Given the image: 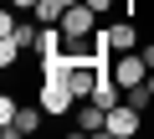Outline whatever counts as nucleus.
Wrapping results in <instances>:
<instances>
[{"instance_id":"f257e3e1","label":"nucleus","mask_w":154,"mask_h":139,"mask_svg":"<svg viewBox=\"0 0 154 139\" xmlns=\"http://www.w3.org/2000/svg\"><path fill=\"white\" fill-rule=\"evenodd\" d=\"M108 72H113V83L128 93V88H139V83H149V72L154 67L144 62V52H113V62H108Z\"/></svg>"},{"instance_id":"f03ea898","label":"nucleus","mask_w":154,"mask_h":139,"mask_svg":"<svg viewBox=\"0 0 154 139\" xmlns=\"http://www.w3.org/2000/svg\"><path fill=\"white\" fill-rule=\"evenodd\" d=\"M93 5L88 0H72L67 5V16H62V31H67V41H82V36H93Z\"/></svg>"},{"instance_id":"7ed1b4c3","label":"nucleus","mask_w":154,"mask_h":139,"mask_svg":"<svg viewBox=\"0 0 154 139\" xmlns=\"http://www.w3.org/2000/svg\"><path fill=\"white\" fill-rule=\"evenodd\" d=\"M72 103H77V93H72L62 77H46V83H41V108H46L51 118H57V113H67Z\"/></svg>"},{"instance_id":"20e7f679","label":"nucleus","mask_w":154,"mask_h":139,"mask_svg":"<svg viewBox=\"0 0 154 139\" xmlns=\"http://www.w3.org/2000/svg\"><path fill=\"white\" fill-rule=\"evenodd\" d=\"M103 134H118V139L139 134V108H134V103H118V108H108V129H103Z\"/></svg>"},{"instance_id":"39448f33","label":"nucleus","mask_w":154,"mask_h":139,"mask_svg":"<svg viewBox=\"0 0 154 139\" xmlns=\"http://www.w3.org/2000/svg\"><path fill=\"white\" fill-rule=\"evenodd\" d=\"M103 41H108V52H139V46H144L134 21H123V26H108V31H103Z\"/></svg>"},{"instance_id":"423d86ee","label":"nucleus","mask_w":154,"mask_h":139,"mask_svg":"<svg viewBox=\"0 0 154 139\" xmlns=\"http://www.w3.org/2000/svg\"><path fill=\"white\" fill-rule=\"evenodd\" d=\"M62 46H67V31H62V21L36 31V52H41V57H46V52H62Z\"/></svg>"},{"instance_id":"0eeeda50","label":"nucleus","mask_w":154,"mask_h":139,"mask_svg":"<svg viewBox=\"0 0 154 139\" xmlns=\"http://www.w3.org/2000/svg\"><path fill=\"white\" fill-rule=\"evenodd\" d=\"M67 5H72V0H36V21H41V26H57V21L67 16Z\"/></svg>"},{"instance_id":"6e6552de","label":"nucleus","mask_w":154,"mask_h":139,"mask_svg":"<svg viewBox=\"0 0 154 139\" xmlns=\"http://www.w3.org/2000/svg\"><path fill=\"white\" fill-rule=\"evenodd\" d=\"M41 113H46L41 103H36V108H21V113H16V134H36V129H41Z\"/></svg>"},{"instance_id":"1a4fd4ad","label":"nucleus","mask_w":154,"mask_h":139,"mask_svg":"<svg viewBox=\"0 0 154 139\" xmlns=\"http://www.w3.org/2000/svg\"><path fill=\"white\" fill-rule=\"evenodd\" d=\"M16 52H21V41H11V36H5V41H0V62H5V67L16 62Z\"/></svg>"},{"instance_id":"9d476101","label":"nucleus","mask_w":154,"mask_h":139,"mask_svg":"<svg viewBox=\"0 0 154 139\" xmlns=\"http://www.w3.org/2000/svg\"><path fill=\"white\" fill-rule=\"evenodd\" d=\"M11 41H21V46L31 41V46H36V26H16V31H11Z\"/></svg>"},{"instance_id":"9b49d317","label":"nucleus","mask_w":154,"mask_h":139,"mask_svg":"<svg viewBox=\"0 0 154 139\" xmlns=\"http://www.w3.org/2000/svg\"><path fill=\"white\" fill-rule=\"evenodd\" d=\"M139 52H144V62H149V67H154V41H144V46H139Z\"/></svg>"},{"instance_id":"f8f14e48","label":"nucleus","mask_w":154,"mask_h":139,"mask_svg":"<svg viewBox=\"0 0 154 139\" xmlns=\"http://www.w3.org/2000/svg\"><path fill=\"white\" fill-rule=\"evenodd\" d=\"M11 5H16V11H36V0H11Z\"/></svg>"},{"instance_id":"ddd939ff","label":"nucleus","mask_w":154,"mask_h":139,"mask_svg":"<svg viewBox=\"0 0 154 139\" xmlns=\"http://www.w3.org/2000/svg\"><path fill=\"white\" fill-rule=\"evenodd\" d=\"M88 5H93V11H108V5H113V0H88Z\"/></svg>"},{"instance_id":"4468645a","label":"nucleus","mask_w":154,"mask_h":139,"mask_svg":"<svg viewBox=\"0 0 154 139\" xmlns=\"http://www.w3.org/2000/svg\"><path fill=\"white\" fill-rule=\"evenodd\" d=\"M149 88H154V72H149Z\"/></svg>"}]
</instances>
